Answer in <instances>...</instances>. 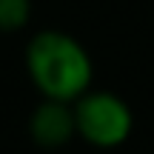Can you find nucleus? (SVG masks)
Segmentation results:
<instances>
[{
    "instance_id": "nucleus-1",
    "label": "nucleus",
    "mask_w": 154,
    "mask_h": 154,
    "mask_svg": "<svg viewBox=\"0 0 154 154\" xmlns=\"http://www.w3.org/2000/svg\"><path fill=\"white\" fill-rule=\"evenodd\" d=\"M26 72L43 97L74 103L91 88L94 63L77 37L60 29H43L26 46Z\"/></svg>"
},
{
    "instance_id": "nucleus-2",
    "label": "nucleus",
    "mask_w": 154,
    "mask_h": 154,
    "mask_svg": "<svg viewBox=\"0 0 154 154\" xmlns=\"http://www.w3.org/2000/svg\"><path fill=\"white\" fill-rule=\"evenodd\" d=\"M77 137L94 149H117L134 128V114L123 97L103 88H88L74 100Z\"/></svg>"
},
{
    "instance_id": "nucleus-3",
    "label": "nucleus",
    "mask_w": 154,
    "mask_h": 154,
    "mask_svg": "<svg viewBox=\"0 0 154 154\" xmlns=\"http://www.w3.org/2000/svg\"><path fill=\"white\" fill-rule=\"evenodd\" d=\"M29 137L34 146H40L46 151L63 149L66 143H72V137H77L74 103L43 97L29 117Z\"/></svg>"
},
{
    "instance_id": "nucleus-4",
    "label": "nucleus",
    "mask_w": 154,
    "mask_h": 154,
    "mask_svg": "<svg viewBox=\"0 0 154 154\" xmlns=\"http://www.w3.org/2000/svg\"><path fill=\"white\" fill-rule=\"evenodd\" d=\"M32 17V0H0V32L11 34L26 29Z\"/></svg>"
}]
</instances>
